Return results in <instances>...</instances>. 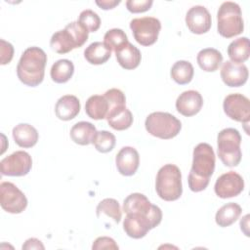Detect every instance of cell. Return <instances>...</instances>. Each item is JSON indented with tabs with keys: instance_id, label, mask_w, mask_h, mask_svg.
Wrapping results in <instances>:
<instances>
[{
	"instance_id": "cell-1",
	"label": "cell",
	"mask_w": 250,
	"mask_h": 250,
	"mask_svg": "<svg viewBox=\"0 0 250 250\" xmlns=\"http://www.w3.org/2000/svg\"><path fill=\"white\" fill-rule=\"evenodd\" d=\"M192 156L188 183L190 190L198 192L207 188L215 170L216 157L213 147L206 143L198 144L193 149Z\"/></svg>"
},
{
	"instance_id": "cell-2",
	"label": "cell",
	"mask_w": 250,
	"mask_h": 250,
	"mask_svg": "<svg viewBox=\"0 0 250 250\" xmlns=\"http://www.w3.org/2000/svg\"><path fill=\"white\" fill-rule=\"evenodd\" d=\"M47 55L39 47L25 49L17 65L18 78L29 87L38 86L44 79Z\"/></svg>"
},
{
	"instance_id": "cell-3",
	"label": "cell",
	"mask_w": 250,
	"mask_h": 250,
	"mask_svg": "<svg viewBox=\"0 0 250 250\" xmlns=\"http://www.w3.org/2000/svg\"><path fill=\"white\" fill-rule=\"evenodd\" d=\"M89 31L78 21H71L66 26L55 32L50 40V46L58 54H66L79 48L88 40Z\"/></svg>"
},
{
	"instance_id": "cell-4",
	"label": "cell",
	"mask_w": 250,
	"mask_h": 250,
	"mask_svg": "<svg viewBox=\"0 0 250 250\" xmlns=\"http://www.w3.org/2000/svg\"><path fill=\"white\" fill-rule=\"evenodd\" d=\"M155 190L158 196L165 201H174L183 193L182 174L178 166L165 164L156 175Z\"/></svg>"
},
{
	"instance_id": "cell-5",
	"label": "cell",
	"mask_w": 250,
	"mask_h": 250,
	"mask_svg": "<svg viewBox=\"0 0 250 250\" xmlns=\"http://www.w3.org/2000/svg\"><path fill=\"white\" fill-rule=\"evenodd\" d=\"M217 21L218 32L226 38L234 37L242 33L244 29L241 8L235 2L222 3L217 13Z\"/></svg>"
},
{
	"instance_id": "cell-6",
	"label": "cell",
	"mask_w": 250,
	"mask_h": 250,
	"mask_svg": "<svg viewBox=\"0 0 250 250\" xmlns=\"http://www.w3.org/2000/svg\"><path fill=\"white\" fill-rule=\"evenodd\" d=\"M241 136L234 128L223 129L217 137L218 156L224 165L237 166L241 160Z\"/></svg>"
},
{
	"instance_id": "cell-7",
	"label": "cell",
	"mask_w": 250,
	"mask_h": 250,
	"mask_svg": "<svg viewBox=\"0 0 250 250\" xmlns=\"http://www.w3.org/2000/svg\"><path fill=\"white\" fill-rule=\"evenodd\" d=\"M145 126L151 136L162 140L176 137L182 129V123L176 116L162 111L150 113L146 119Z\"/></svg>"
},
{
	"instance_id": "cell-8",
	"label": "cell",
	"mask_w": 250,
	"mask_h": 250,
	"mask_svg": "<svg viewBox=\"0 0 250 250\" xmlns=\"http://www.w3.org/2000/svg\"><path fill=\"white\" fill-rule=\"evenodd\" d=\"M130 28L135 40L143 46L154 44L161 29V22L153 17L136 18L130 21Z\"/></svg>"
},
{
	"instance_id": "cell-9",
	"label": "cell",
	"mask_w": 250,
	"mask_h": 250,
	"mask_svg": "<svg viewBox=\"0 0 250 250\" xmlns=\"http://www.w3.org/2000/svg\"><path fill=\"white\" fill-rule=\"evenodd\" d=\"M0 204L6 212L20 214L26 208L27 199L16 185L11 182H2L0 184Z\"/></svg>"
},
{
	"instance_id": "cell-10",
	"label": "cell",
	"mask_w": 250,
	"mask_h": 250,
	"mask_svg": "<svg viewBox=\"0 0 250 250\" xmlns=\"http://www.w3.org/2000/svg\"><path fill=\"white\" fill-rule=\"evenodd\" d=\"M160 223V220L150 216L138 213H129L126 214L123 221V229L128 236L139 239L146 236L150 229L157 227Z\"/></svg>"
},
{
	"instance_id": "cell-11",
	"label": "cell",
	"mask_w": 250,
	"mask_h": 250,
	"mask_svg": "<svg viewBox=\"0 0 250 250\" xmlns=\"http://www.w3.org/2000/svg\"><path fill=\"white\" fill-rule=\"evenodd\" d=\"M32 167V159L29 153L18 150L3 158L0 162L1 174L4 176L21 177L29 173Z\"/></svg>"
},
{
	"instance_id": "cell-12",
	"label": "cell",
	"mask_w": 250,
	"mask_h": 250,
	"mask_svg": "<svg viewBox=\"0 0 250 250\" xmlns=\"http://www.w3.org/2000/svg\"><path fill=\"white\" fill-rule=\"evenodd\" d=\"M223 108L230 119L248 124L250 119V102L247 97L238 93L229 94L224 99Z\"/></svg>"
},
{
	"instance_id": "cell-13",
	"label": "cell",
	"mask_w": 250,
	"mask_h": 250,
	"mask_svg": "<svg viewBox=\"0 0 250 250\" xmlns=\"http://www.w3.org/2000/svg\"><path fill=\"white\" fill-rule=\"evenodd\" d=\"M123 212L125 214L138 213L153 217L160 221L162 220L161 209L158 206L151 204L148 198L145 194L140 192L131 193L124 199Z\"/></svg>"
},
{
	"instance_id": "cell-14",
	"label": "cell",
	"mask_w": 250,
	"mask_h": 250,
	"mask_svg": "<svg viewBox=\"0 0 250 250\" xmlns=\"http://www.w3.org/2000/svg\"><path fill=\"white\" fill-rule=\"evenodd\" d=\"M214 189L215 193L221 198L237 196L244 189V180L238 173L229 171L217 179Z\"/></svg>"
},
{
	"instance_id": "cell-15",
	"label": "cell",
	"mask_w": 250,
	"mask_h": 250,
	"mask_svg": "<svg viewBox=\"0 0 250 250\" xmlns=\"http://www.w3.org/2000/svg\"><path fill=\"white\" fill-rule=\"evenodd\" d=\"M186 23L189 31L192 33H206L212 25L211 15L204 6L195 5L188 11L186 15Z\"/></svg>"
},
{
	"instance_id": "cell-16",
	"label": "cell",
	"mask_w": 250,
	"mask_h": 250,
	"mask_svg": "<svg viewBox=\"0 0 250 250\" xmlns=\"http://www.w3.org/2000/svg\"><path fill=\"white\" fill-rule=\"evenodd\" d=\"M248 68L244 63H238L227 61L223 63L221 69V78L229 87H240L248 79Z\"/></svg>"
},
{
	"instance_id": "cell-17",
	"label": "cell",
	"mask_w": 250,
	"mask_h": 250,
	"mask_svg": "<svg viewBox=\"0 0 250 250\" xmlns=\"http://www.w3.org/2000/svg\"><path fill=\"white\" fill-rule=\"evenodd\" d=\"M203 105V99L199 92L188 90L180 94L176 100V109L184 116L189 117L197 114Z\"/></svg>"
},
{
	"instance_id": "cell-18",
	"label": "cell",
	"mask_w": 250,
	"mask_h": 250,
	"mask_svg": "<svg viewBox=\"0 0 250 250\" xmlns=\"http://www.w3.org/2000/svg\"><path fill=\"white\" fill-rule=\"evenodd\" d=\"M115 164L118 172L121 175L132 176L139 168V152L132 146H123L116 154Z\"/></svg>"
},
{
	"instance_id": "cell-19",
	"label": "cell",
	"mask_w": 250,
	"mask_h": 250,
	"mask_svg": "<svg viewBox=\"0 0 250 250\" xmlns=\"http://www.w3.org/2000/svg\"><path fill=\"white\" fill-rule=\"evenodd\" d=\"M80 107V102L77 97L73 95H64L58 100L55 105V113L59 119L68 121L73 119L79 113Z\"/></svg>"
},
{
	"instance_id": "cell-20",
	"label": "cell",
	"mask_w": 250,
	"mask_h": 250,
	"mask_svg": "<svg viewBox=\"0 0 250 250\" xmlns=\"http://www.w3.org/2000/svg\"><path fill=\"white\" fill-rule=\"evenodd\" d=\"M115 56L120 66L129 70L138 67L142 60L140 50L130 42L115 51Z\"/></svg>"
},
{
	"instance_id": "cell-21",
	"label": "cell",
	"mask_w": 250,
	"mask_h": 250,
	"mask_svg": "<svg viewBox=\"0 0 250 250\" xmlns=\"http://www.w3.org/2000/svg\"><path fill=\"white\" fill-rule=\"evenodd\" d=\"M105 118L108 125L117 131L126 130L133 123V114L126 105L116 106L108 110Z\"/></svg>"
},
{
	"instance_id": "cell-22",
	"label": "cell",
	"mask_w": 250,
	"mask_h": 250,
	"mask_svg": "<svg viewBox=\"0 0 250 250\" xmlns=\"http://www.w3.org/2000/svg\"><path fill=\"white\" fill-rule=\"evenodd\" d=\"M13 138L15 143L21 147H32L38 141V132L30 124L20 123L13 128Z\"/></svg>"
},
{
	"instance_id": "cell-23",
	"label": "cell",
	"mask_w": 250,
	"mask_h": 250,
	"mask_svg": "<svg viewBox=\"0 0 250 250\" xmlns=\"http://www.w3.org/2000/svg\"><path fill=\"white\" fill-rule=\"evenodd\" d=\"M96 133V127L92 123L87 121H80L71 127L69 135L75 144L87 146L93 144Z\"/></svg>"
},
{
	"instance_id": "cell-24",
	"label": "cell",
	"mask_w": 250,
	"mask_h": 250,
	"mask_svg": "<svg viewBox=\"0 0 250 250\" xmlns=\"http://www.w3.org/2000/svg\"><path fill=\"white\" fill-rule=\"evenodd\" d=\"M197 63L199 67L207 72L216 71L223 62V55L214 48H205L197 54Z\"/></svg>"
},
{
	"instance_id": "cell-25",
	"label": "cell",
	"mask_w": 250,
	"mask_h": 250,
	"mask_svg": "<svg viewBox=\"0 0 250 250\" xmlns=\"http://www.w3.org/2000/svg\"><path fill=\"white\" fill-rule=\"evenodd\" d=\"M85 111L87 115L94 120H101L105 118L108 111V104L104 96H91L85 104Z\"/></svg>"
},
{
	"instance_id": "cell-26",
	"label": "cell",
	"mask_w": 250,
	"mask_h": 250,
	"mask_svg": "<svg viewBox=\"0 0 250 250\" xmlns=\"http://www.w3.org/2000/svg\"><path fill=\"white\" fill-rule=\"evenodd\" d=\"M242 209L239 204L229 202L223 205L216 213V224L221 228H226L232 225L241 215Z\"/></svg>"
},
{
	"instance_id": "cell-27",
	"label": "cell",
	"mask_w": 250,
	"mask_h": 250,
	"mask_svg": "<svg viewBox=\"0 0 250 250\" xmlns=\"http://www.w3.org/2000/svg\"><path fill=\"white\" fill-rule=\"evenodd\" d=\"M111 56V51L104 42H93L84 51V58L91 64H103Z\"/></svg>"
},
{
	"instance_id": "cell-28",
	"label": "cell",
	"mask_w": 250,
	"mask_h": 250,
	"mask_svg": "<svg viewBox=\"0 0 250 250\" xmlns=\"http://www.w3.org/2000/svg\"><path fill=\"white\" fill-rule=\"evenodd\" d=\"M228 55L231 62L242 63L250 55V44L247 37H239L231 41L228 47Z\"/></svg>"
},
{
	"instance_id": "cell-29",
	"label": "cell",
	"mask_w": 250,
	"mask_h": 250,
	"mask_svg": "<svg viewBox=\"0 0 250 250\" xmlns=\"http://www.w3.org/2000/svg\"><path fill=\"white\" fill-rule=\"evenodd\" d=\"M74 73L73 62L66 59H62L57 61L51 67L50 75L54 82L56 83H65L67 82Z\"/></svg>"
},
{
	"instance_id": "cell-30",
	"label": "cell",
	"mask_w": 250,
	"mask_h": 250,
	"mask_svg": "<svg viewBox=\"0 0 250 250\" xmlns=\"http://www.w3.org/2000/svg\"><path fill=\"white\" fill-rule=\"evenodd\" d=\"M194 69L192 64L188 61H178L171 67V77L172 79L180 84L185 85L192 80Z\"/></svg>"
},
{
	"instance_id": "cell-31",
	"label": "cell",
	"mask_w": 250,
	"mask_h": 250,
	"mask_svg": "<svg viewBox=\"0 0 250 250\" xmlns=\"http://www.w3.org/2000/svg\"><path fill=\"white\" fill-rule=\"evenodd\" d=\"M96 213L98 217H101V215H106L117 224L120 222L122 217V211L119 202L114 198L103 199L98 204L96 208Z\"/></svg>"
},
{
	"instance_id": "cell-32",
	"label": "cell",
	"mask_w": 250,
	"mask_h": 250,
	"mask_svg": "<svg viewBox=\"0 0 250 250\" xmlns=\"http://www.w3.org/2000/svg\"><path fill=\"white\" fill-rule=\"evenodd\" d=\"M128 37L126 33L120 28H112L105 32L104 36V44L110 51H117L126 43H128Z\"/></svg>"
},
{
	"instance_id": "cell-33",
	"label": "cell",
	"mask_w": 250,
	"mask_h": 250,
	"mask_svg": "<svg viewBox=\"0 0 250 250\" xmlns=\"http://www.w3.org/2000/svg\"><path fill=\"white\" fill-rule=\"evenodd\" d=\"M115 144H116L115 136L112 133L105 130L97 131L93 141V145L95 148L102 153H106L111 151L114 148Z\"/></svg>"
},
{
	"instance_id": "cell-34",
	"label": "cell",
	"mask_w": 250,
	"mask_h": 250,
	"mask_svg": "<svg viewBox=\"0 0 250 250\" xmlns=\"http://www.w3.org/2000/svg\"><path fill=\"white\" fill-rule=\"evenodd\" d=\"M78 21L83 24L89 32H95L100 28L101 19L98 14L92 10H84L80 13Z\"/></svg>"
},
{
	"instance_id": "cell-35",
	"label": "cell",
	"mask_w": 250,
	"mask_h": 250,
	"mask_svg": "<svg viewBox=\"0 0 250 250\" xmlns=\"http://www.w3.org/2000/svg\"><path fill=\"white\" fill-rule=\"evenodd\" d=\"M104 98L107 101L108 104V110L116 107V106H120V105H125L126 104V98L124 93L116 88H112L107 90L104 94ZM108 112V111H107Z\"/></svg>"
},
{
	"instance_id": "cell-36",
	"label": "cell",
	"mask_w": 250,
	"mask_h": 250,
	"mask_svg": "<svg viewBox=\"0 0 250 250\" xmlns=\"http://www.w3.org/2000/svg\"><path fill=\"white\" fill-rule=\"evenodd\" d=\"M153 4L152 0H128L126 1V7L129 12L137 14L144 13L151 8Z\"/></svg>"
},
{
	"instance_id": "cell-37",
	"label": "cell",
	"mask_w": 250,
	"mask_h": 250,
	"mask_svg": "<svg viewBox=\"0 0 250 250\" xmlns=\"http://www.w3.org/2000/svg\"><path fill=\"white\" fill-rule=\"evenodd\" d=\"M0 63L4 65L12 61L14 56V47L10 42L5 41L4 39L0 40Z\"/></svg>"
},
{
	"instance_id": "cell-38",
	"label": "cell",
	"mask_w": 250,
	"mask_h": 250,
	"mask_svg": "<svg viewBox=\"0 0 250 250\" xmlns=\"http://www.w3.org/2000/svg\"><path fill=\"white\" fill-rule=\"evenodd\" d=\"M118 248L119 247L115 243L114 239H112L110 237H107V236L98 237L92 245V249H95V250H99V249H114V250H117Z\"/></svg>"
},
{
	"instance_id": "cell-39",
	"label": "cell",
	"mask_w": 250,
	"mask_h": 250,
	"mask_svg": "<svg viewBox=\"0 0 250 250\" xmlns=\"http://www.w3.org/2000/svg\"><path fill=\"white\" fill-rule=\"evenodd\" d=\"M44 245L37 238H28L22 245V249H44Z\"/></svg>"
},
{
	"instance_id": "cell-40",
	"label": "cell",
	"mask_w": 250,
	"mask_h": 250,
	"mask_svg": "<svg viewBox=\"0 0 250 250\" xmlns=\"http://www.w3.org/2000/svg\"><path fill=\"white\" fill-rule=\"evenodd\" d=\"M96 4L103 10H110L120 4V0H97Z\"/></svg>"
},
{
	"instance_id": "cell-41",
	"label": "cell",
	"mask_w": 250,
	"mask_h": 250,
	"mask_svg": "<svg viewBox=\"0 0 250 250\" xmlns=\"http://www.w3.org/2000/svg\"><path fill=\"white\" fill-rule=\"evenodd\" d=\"M248 219H249V215H245L241 221H240V229L241 230L245 233L246 236H249V231H248Z\"/></svg>"
}]
</instances>
